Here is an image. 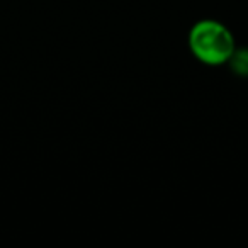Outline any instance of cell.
<instances>
[{
  "label": "cell",
  "instance_id": "2",
  "mask_svg": "<svg viewBox=\"0 0 248 248\" xmlns=\"http://www.w3.org/2000/svg\"><path fill=\"white\" fill-rule=\"evenodd\" d=\"M231 58H233L234 68H236L240 73H243V75H247V73H248V51H247V49L240 51L236 56H231Z\"/></svg>",
  "mask_w": 248,
  "mask_h": 248
},
{
  "label": "cell",
  "instance_id": "1",
  "mask_svg": "<svg viewBox=\"0 0 248 248\" xmlns=\"http://www.w3.org/2000/svg\"><path fill=\"white\" fill-rule=\"evenodd\" d=\"M189 45L197 60L206 65H221L233 56L234 41L223 24L216 21H201L192 28Z\"/></svg>",
  "mask_w": 248,
  "mask_h": 248
}]
</instances>
